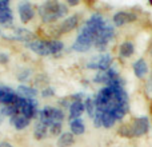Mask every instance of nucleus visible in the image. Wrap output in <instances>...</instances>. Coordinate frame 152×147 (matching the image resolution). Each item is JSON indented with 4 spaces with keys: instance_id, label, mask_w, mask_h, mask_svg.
<instances>
[{
    "instance_id": "nucleus-1",
    "label": "nucleus",
    "mask_w": 152,
    "mask_h": 147,
    "mask_svg": "<svg viewBox=\"0 0 152 147\" xmlns=\"http://www.w3.org/2000/svg\"><path fill=\"white\" fill-rule=\"evenodd\" d=\"M95 37H96V34L92 32L88 27L84 26L83 28L80 29V32H79L75 43L72 44V50L77 51V52H86L95 43Z\"/></svg>"
},
{
    "instance_id": "nucleus-2",
    "label": "nucleus",
    "mask_w": 152,
    "mask_h": 147,
    "mask_svg": "<svg viewBox=\"0 0 152 147\" xmlns=\"http://www.w3.org/2000/svg\"><path fill=\"white\" fill-rule=\"evenodd\" d=\"M58 7H59L58 1H47L43 5H40L39 13H40V16H42L44 23H52V21L58 20L59 19Z\"/></svg>"
},
{
    "instance_id": "nucleus-3",
    "label": "nucleus",
    "mask_w": 152,
    "mask_h": 147,
    "mask_svg": "<svg viewBox=\"0 0 152 147\" xmlns=\"http://www.w3.org/2000/svg\"><path fill=\"white\" fill-rule=\"evenodd\" d=\"M112 64V58L110 55H100L94 58L91 62L87 63V68L91 70H99V71H108Z\"/></svg>"
},
{
    "instance_id": "nucleus-4",
    "label": "nucleus",
    "mask_w": 152,
    "mask_h": 147,
    "mask_svg": "<svg viewBox=\"0 0 152 147\" xmlns=\"http://www.w3.org/2000/svg\"><path fill=\"white\" fill-rule=\"evenodd\" d=\"M129 126H131L132 137H143L150 130V121H148L147 116H140V118L135 119Z\"/></svg>"
},
{
    "instance_id": "nucleus-5",
    "label": "nucleus",
    "mask_w": 152,
    "mask_h": 147,
    "mask_svg": "<svg viewBox=\"0 0 152 147\" xmlns=\"http://www.w3.org/2000/svg\"><path fill=\"white\" fill-rule=\"evenodd\" d=\"M112 37H113V28L111 26H107V24H105V26L99 31V34L96 35L94 44L96 46L99 50L100 48H104Z\"/></svg>"
},
{
    "instance_id": "nucleus-6",
    "label": "nucleus",
    "mask_w": 152,
    "mask_h": 147,
    "mask_svg": "<svg viewBox=\"0 0 152 147\" xmlns=\"http://www.w3.org/2000/svg\"><path fill=\"white\" fill-rule=\"evenodd\" d=\"M29 50H32L35 54L40 56H47V55H52L50 50V43L48 40H32V42L27 43Z\"/></svg>"
},
{
    "instance_id": "nucleus-7",
    "label": "nucleus",
    "mask_w": 152,
    "mask_h": 147,
    "mask_svg": "<svg viewBox=\"0 0 152 147\" xmlns=\"http://www.w3.org/2000/svg\"><path fill=\"white\" fill-rule=\"evenodd\" d=\"M104 26H105V21H104V19H103V16L99 15V13H94L86 23V27H88V28L91 29L92 32H95L96 35L99 34V31Z\"/></svg>"
},
{
    "instance_id": "nucleus-8",
    "label": "nucleus",
    "mask_w": 152,
    "mask_h": 147,
    "mask_svg": "<svg viewBox=\"0 0 152 147\" xmlns=\"http://www.w3.org/2000/svg\"><path fill=\"white\" fill-rule=\"evenodd\" d=\"M135 19H136V15H135V13L121 11V12H118L113 15V23H115V26L121 27V26H124V24L129 23V21H134Z\"/></svg>"
},
{
    "instance_id": "nucleus-9",
    "label": "nucleus",
    "mask_w": 152,
    "mask_h": 147,
    "mask_svg": "<svg viewBox=\"0 0 152 147\" xmlns=\"http://www.w3.org/2000/svg\"><path fill=\"white\" fill-rule=\"evenodd\" d=\"M77 24H79L77 15L69 16V18H67L66 20H64L63 23L60 24L58 34H67V32H69V31H72L74 28H76V27H77Z\"/></svg>"
},
{
    "instance_id": "nucleus-10",
    "label": "nucleus",
    "mask_w": 152,
    "mask_h": 147,
    "mask_svg": "<svg viewBox=\"0 0 152 147\" xmlns=\"http://www.w3.org/2000/svg\"><path fill=\"white\" fill-rule=\"evenodd\" d=\"M19 16L23 23H28L34 18V10H32L29 3H23L19 5Z\"/></svg>"
},
{
    "instance_id": "nucleus-11",
    "label": "nucleus",
    "mask_w": 152,
    "mask_h": 147,
    "mask_svg": "<svg viewBox=\"0 0 152 147\" xmlns=\"http://www.w3.org/2000/svg\"><path fill=\"white\" fill-rule=\"evenodd\" d=\"M39 119H40V123L45 124V126H51L52 123H55L53 122V107L45 106L43 110H40Z\"/></svg>"
},
{
    "instance_id": "nucleus-12",
    "label": "nucleus",
    "mask_w": 152,
    "mask_h": 147,
    "mask_svg": "<svg viewBox=\"0 0 152 147\" xmlns=\"http://www.w3.org/2000/svg\"><path fill=\"white\" fill-rule=\"evenodd\" d=\"M86 111L83 102H72L69 104V121L80 118V115Z\"/></svg>"
},
{
    "instance_id": "nucleus-13",
    "label": "nucleus",
    "mask_w": 152,
    "mask_h": 147,
    "mask_svg": "<svg viewBox=\"0 0 152 147\" xmlns=\"http://www.w3.org/2000/svg\"><path fill=\"white\" fill-rule=\"evenodd\" d=\"M132 67H134L135 75H136L139 79L144 78V76L147 75V72H148V66H147V63H145L144 59H139V60H136Z\"/></svg>"
},
{
    "instance_id": "nucleus-14",
    "label": "nucleus",
    "mask_w": 152,
    "mask_h": 147,
    "mask_svg": "<svg viewBox=\"0 0 152 147\" xmlns=\"http://www.w3.org/2000/svg\"><path fill=\"white\" fill-rule=\"evenodd\" d=\"M11 123L15 126L16 130H23L29 124V119L20 115V114H16V115H13L12 118H11Z\"/></svg>"
},
{
    "instance_id": "nucleus-15",
    "label": "nucleus",
    "mask_w": 152,
    "mask_h": 147,
    "mask_svg": "<svg viewBox=\"0 0 152 147\" xmlns=\"http://www.w3.org/2000/svg\"><path fill=\"white\" fill-rule=\"evenodd\" d=\"M18 94L20 98H24V99H34L37 95V91L35 88H31V87L27 86H19L18 87Z\"/></svg>"
},
{
    "instance_id": "nucleus-16",
    "label": "nucleus",
    "mask_w": 152,
    "mask_h": 147,
    "mask_svg": "<svg viewBox=\"0 0 152 147\" xmlns=\"http://www.w3.org/2000/svg\"><path fill=\"white\" fill-rule=\"evenodd\" d=\"M74 142H75L74 134L72 132H64V134H61L59 137L56 145H58V147H69L74 145Z\"/></svg>"
},
{
    "instance_id": "nucleus-17",
    "label": "nucleus",
    "mask_w": 152,
    "mask_h": 147,
    "mask_svg": "<svg viewBox=\"0 0 152 147\" xmlns=\"http://www.w3.org/2000/svg\"><path fill=\"white\" fill-rule=\"evenodd\" d=\"M15 35H16V36H13V39H16V40H23V42H28V43L35 37V35L32 34L31 31L26 29V28H18V29L15 31Z\"/></svg>"
},
{
    "instance_id": "nucleus-18",
    "label": "nucleus",
    "mask_w": 152,
    "mask_h": 147,
    "mask_svg": "<svg viewBox=\"0 0 152 147\" xmlns=\"http://www.w3.org/2000/svg\"><path fill=\"white\" fill-rule=\"evenodd\" d=\"M135 51V46L132 42H124L120 44V48H119V55L121 58H129V56L134 54Z\"/></svg>"
},
{
    "instance_id": "nucleus-19",
    "label": "nucleus",
    "mask_w": 152,
    "mask_h": 147,
    "mask_svg": "<svg viewBox=\"0 0 152 147\" xmlns=\"http://www.w3.org/2000/svg\"><path fill=\"white\" fill-rule=\"evenodd\" d=\"M69 127H71V131L74 135H81L86 131V126H84L83 121L80 118L74 119V121L69 122Z\"/></svg>"
},
{
    "instance_id": "nucleus-20",
    "label": "nucleus",
    "mask_w": 152,
    "mask_h": 147,
    "mask_svg": "<svg viewBox=\"0 0 152 147\" xmlns=\"http://www.w3.org/2000/svg\"><path fill=\"white\" fill-rule=\"evenodd\" d=\"M12 21V11L11 8H0V24H4V26H8V24Z\"/></svg>"
},
{
    "instance_id": "nucleus-21",
    "label": "nucleus",
    "mask_w": 152,
    "mask_h": 147,
    "mask_svg": "<svg viewBox=\"0 0 152 147\" xmlns=\"http://www.w3.org/2000/svg\"><path fill=\"white\" fill-rule=\"evenodd\" d=\"M84 108H86L87 114H88V115L94 119L95 115H96V104H95V99H94V98H89V96L87 98L86 102H84Z\"/></svg>"
},
{
    "instance_id": "nucleus-22",
    "label": "nucleus",
    "mask_w": 152,
    "mask_h": 147,
    "mask_svg": "<svg viewBox=\"0 0 152 147\" xmlns=\"http://www.w3.org/2000/svg\"><path fill=\"white\" fill-rule=\"evenodd\" d=\"M34 135H35V138H36L37 140H40V139H43V138H45V135H47V126L39 122V123L35 126Z\"/></svg>"
},
{
    "instance_id": "nucleus-23",
    "label": "nucleus",
    "mask_w": 152,
    "mask_h": 147,
    "mask_svg": "<svg viewBox=\"0 0 152 147\" xmlns=\"http://www.w3.org/2000/svg\"><path fill=\"white\" fill-rule=\"evenodd\" d=\"M102 122H103V127L111 129V127L115 124L116 119L113 118L111 112H102Z\"/></svg>"
},
{
    "instance_id": "nucleus-24",
    "label": "nucleus",
    "mask_w": 152,
    "mask_h": 147,
    "mask_svg": "<svg viewBox=\"0 0 152 147\" xmlns=\"http://www.w3.org/2000/svg\"><path fill=\"white\" fill-rule=\"evenodd\" d=\"M48 43H50V50H51V54L52 55H58L60 51H63L64 48V44L60 42V40H48Z\"/></svg>"
},
{
    "instance_id": "nucleus-25",
    "label": "nucleus",
    "mask_w": 152,
    "mask_h": 147,
    "mask_svg": "<svg viewBox=\"0 0 152 147\" xmlns=\"http://www.w3.org/2000/svg\"><path fill=\"white\" fill-rule=\"evenodd\" d=\"M18 114V110L13 104H5L4 107L1 108V115H5V116H11L12 118L13 115Z\"/></svg>"
},
{
    "instance_id": "nucleus-26",
    "label": "nucleus",
    "mask_w": 152,
    "mask_h": 147,
    "mask_svg": "<svg viewBox=\"0 0 152 147\" xmlns=\"http://www.w3.org/2000/svg\"><path fill=\"white\" fill-rule=\"evenodd\" d=\"M64 119V112L60 108H53V122L55 123H60Z\"/></svg>"
},
{
    "instance_id": "nucleus-27",
    "label": "nucleus",
    "mask_w": 152,
    "mask_h": 147,
    "mask_svg": "<svg viewBox=\"0 0 152 147\" xmlns=\"http://www.w3.org/2000/svg\"><path fill=\"white\" fill-rule=\"evenodd\" d=\"M51 135H59L61 132V123H52L50 126Z\"/></svg>"
},
{
    "instance_id": "nucleus-28",
    "label": "nucleus",
    "mask_w": 152,
    "mask_h": 147,
    "mask_svg": "<svg viewBox=\"0 0 152 147\" xmlns=\"http://www.w3.org/2000/svg\"><path fill=\"white\" fill-rule=\"evenodd\" d=\"M67 13H68V7L59 3V7H58V15H59V18H63V16H66Z\"/></svg>"
},
{
    "instance_id": "nucleus-29",
    "label": "nucleus",
    "mask_w": 152,
    "mask_h": 147,
    "mask_svg": "<svg viewBox=\"0 0 152 147\" xmlns=\"http://www.w3.org/2000/svg\"><path fill=\"white\" fill-rule=\"evenodd\" d=\"M94 124H95V127H102L103 126L102 112H97V111H96V115H95V118H94Z\"/></svg>"
},
{
    "instance_id": "nucleus-30",
    "label": "nucleus",
    "mask_w": 152,
    "mask_h": 147,
    "mask_svg": "<svg viewBox=\"0 0 152 147\" xmlns=\"http://www.w3.org/2000/svg\"><path fill=\"white\" fill-rule=\"evenodd\" d=\"M55 94V90L52 88V87H47V88H44L42 91V96L47 98V96H52V95Z\"/></svg>"
},
{
    "instance_id": "nucleus-31",
    "label": "nucleus",
    "mask_w": 152,
    "mask_h": 147,
    "mask_svg": "<svg viewBox=\"0 0 152 147\" xmlns=\"http://www.w3.org/2000/svg\"><path fill=\"white\" fill-rule=\"evenodd\" d=\"M28 75H29V70H26L24 72L19 74V80H26V79H28Z\"/></svg>"
},
{
    "instance_id": "nucleus-32",
    "label": "nucleus",
    "mask_w": 152,
    "mask_h": 147,
    "mask_svg": "<svg viewBox=\"0 0 152 147\" xmlns=\"http://www.w3.org/2000/svg\"><path fill=\"white\" fill-rule=\"evenodd\" d=\"M8 7H10L8 0H0V8H8Z\"/></svg>"
},
{
    "instance_id": "nucleus-33",
    "label": "nucleus",
    "mask_w": 152,
    "mask_h": 147,
    "mask_svg": "<svg viewBox=\"0 0 152 147\" xmlns=\"http://www.w3.org/2000/svg\"><path fill=\"white\" fill-rule=\"evenodd\" d=\"M8 60V58H7V55H5V54H1V55H0V62H3V63H5V62Z\"/></svg>"
},
{
    "instance_id": "nucleus-34",
    "label": "nucleus",
    "mask_w": 152,
    "mask_h": 147,
    "mask_svg": "<svg viewBox=\"0 0 152 147\" xmlns=\"http://www.w3.org/2000/svg\"><path fill=\"white\" fill-rule=\"evenodd\" d=\"M67 3H68L69 5H77L79 4V0H68Z\"/></svg>"
},
{
    "instance_id": "nucleus-35",
    "label": "nucleus",
    "mask_w": 152,
    "mask_h": 147,
    "mask_svg": "<svg viewBox=\"0 0 152 147\" xmlns=\"http://www.w3.org/2000/svg\"><path fill=\"white\" fill-rule=\"evenodd\" d=\"M0 147H13V146L10 145V143H7V142H1L0 143Z\"/></svg>"
},
{
    "instance_id": "nucleus-36",
    "label": "nucleus",
    "mask_w": 152,
    "mask_h": 147,
    "mask_svg": "<svg viewBox=\"0 0 152 147\" xmlns=\"http://www.w3.org/2000/svg\"><path fill=\"white\" fill-rule=\"evenodd\" d=\"M150 54L152 55V40H151V44H150Z\"/></svg>"
},
{
    "instance_id": "nucleus-37",
    "label": "nucleus",
    "mask_w": 152,
    "mask_h": 147,
    "mask_svg": "<svg viewBox=\"0 0 152 147\" xmlns=\"http://www.w3.org/2000/svg\"><path fill=\"white\" fill-rule=\"evenodd\" d=\"M0 123H1V115H0Z\"/></svg>"
},
{
    "instance_id": "nucleus-38",
    "label": "nucleus",
    "mask_w": 152,
    "mask_h": 147,
    "mask_svg": "<svg viewBox=\"0 0 152 147\" xmlns=\"http://www.w3.org/2000/svg\"><path fill=\"white\" fill-rule=\"evenodd\" d=\"M150 3H151V4H152V0H151V1H150Z\"/></svg>"
}]
</instances>
